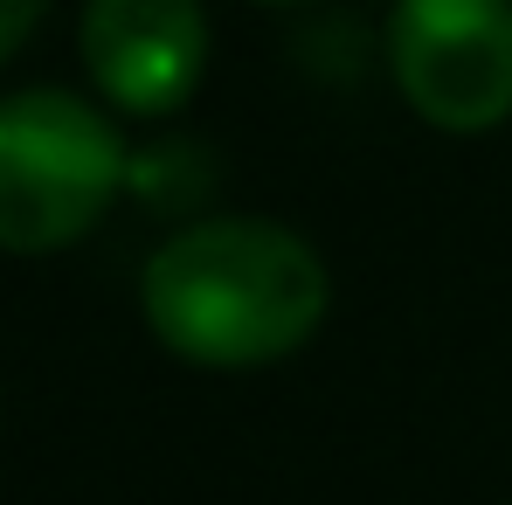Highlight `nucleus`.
Masks as SVG:
<instances>
[{"label":"nucleus","mask_w":512,"mask_h":505,"mask_svg":"<svg viewBox=\"0 0 512 505\" xmlns=\"http://www.w3.org/2000/svg\"><path fill=\"white\" fill-rule=\"evenodd\" d=\"M153 339L194 367H263L326 326L333 277L305 236L263 215L173 229L139 277Z\"/></svg>","instance_id":"nucleus-1"},{"label":"nucleus","mask_w":512,"mask_h":505,"mask_svg":"<svg viewBox=\"0 0 512 505\" xmlns=\"http://www.w3.org/2000/svg\"><path fill=\"white\" fill-rule=\"evenodd\" d=\"M132 180L118 125L77 90L0 97V250L49 256L104 222Z\"/></svg>","instance_id":"nucleus-2"},{"label":"nucleus","mask_w":512,"mask_h":505,"mask_svg":"<svg viewBox=\"0 0 512 505\" xmlns=\"http://www.w3.org/2000/svg\"><path fill=\"white\" fill-rule=\"evenodd\" d=\"M388 70L436 132H492L512 111V0H395Z\"/></svg>","instance_id":"nucleus-3"},{"label":"nucleus","mask_w":512,"mask_h":505,"mask_svg":"<svg viewBox=\"0 0 512 505\" xmlns=\"http://www.w3.org/2000/svg\"><path fill=\"white\" fill-rule=\"evenodd\" d=\"M77 49L111 111L167 118L208 70V14L201 0H90Z\"/></svg>","instance_id":"nucleus-4"},{"label":"nucleus","mask_w":512,"mask_h":505,"mask_svg":"<svg viewBox=\"0 0 512 505\" xmlns=\"http://www.w3.org/2000/svg\"><path fill=\"white\" fill-rule=\"evenodd\" d=\"M49 14V0H0V63L35 35V21Z\"/></svg>","instance_id":"nucleus-5"},{"label":"nucleus","mask_w":512,"mask_h":505,"mask_svg":"<svg viewBox=\"0 0 512 505\" xmlns=\"http://www.w3.org/2000/svg\"><path fill=\"white\" fill-rule=\"evenodd\" d=\"M263 7H291V0H263Z\"/></svg>","instance_id":"nucleus-6"}]
</instances>
